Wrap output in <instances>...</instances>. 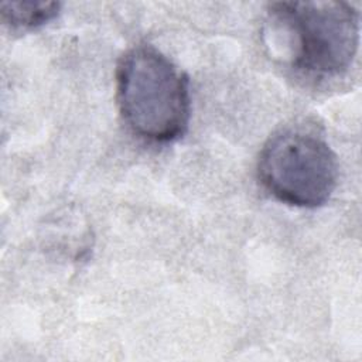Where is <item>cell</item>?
Returning <instances> with one entry per match:
<instances>
[{
	"mask_svg": "<svg viewBox=\"0 0 362 362\" xmlns=\"http://www.w3.org/2000/svg\"><path fill=\"white\" fill-rule=\"evenodd\" d=\"M117 103L127 127L151 143L180 139L189 122L187 76L158 49L137 45L120 59Z\"/></svg>",
	"mask_w": 362,
	"mask_h": 362,
	"instance_id": "1",
	"label": "cell"
},
{
	"mask_svg": "<svg viewBox=\"0 0 362 362\" xmlns=\"http://www.w3.org/2000/svg\"><path fill=\"white\" fill-rule=\"evenodd\" d=\"M61 4L55 1H3L0 6L1 18L13 28L40 27L59 13Z\"/></svg>",
	"mask_w": 362,
	"mask_h": 362,
	"instance_id": "4",
	"label": "cell"
},
{
	"mask_svg": "<svg viewBox=\"0 0 362 362\" xmlns=\"http://www.w3.org/2000/svg\"><path fill=\"white\" fill-rule=\"evenodd\" d=\"M272 28L284 34L293 66L314 76L345 72L359 41L358 11L345 1H279L269 7Z\"/></svg>",
	"mask_w": 362,
	"mask_h": 362,
	"instance_id": "2",
	"label": "cell"
},
{
	"mask_svg": "<svg viewBox=\"0 0 362 362\" xmlns=\"http://www.w3.org/2000/svg\"><path fill=\"white\" fill-rule=\"evenodd\" d=\"M257 174L262 185L279 201L317 208L329 199L337 187L338 163L322 139L287 130L263 146Z\"/></svg>",
	"mask_w": 362,
	"mask_h": 362,
	"instance_id": "3",
	"label": "cell"
}]
</instances>
